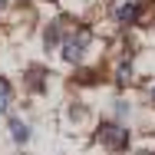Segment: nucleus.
Wrapping results in <instances>:
<instances>
[{
    "mask_svg": "<svg viewBox=\"0 0 155 155\" xmlns=\"http://www.w3.org/2000/svg\"><path fill=\"white\" fill-rule=\"evenodd\" d=\"M10 99H13L10 83H3V79H0V112H7V109H10Z\"/></svg>",
    "mask_w": 155,
    "mask_h": 155,
    "instance_id": "39448f33",
    "label": "nucleus"
},
{
    "mask_svg": "<svg viewBox=\"0 0 155 155\" xmlns=\"http://www.w3.org/2000/svg\"><path fill=\"white\" fill-rule=\"evenodd\" d=\"M0 7H3V0H0Z\"/></svg>",
    "mask_w": 155,
    "mask_h": 155,
    "instance_id": "0eeeda50",
    "label": "nucleus"
},
{
    "mask_svg": "<svg viewBox=\"0 0 155 155\" xmlns=\"http://www.w3.org/2000/svg\"><path fill=\"white\" fill-rule=\"evenodd\" d=\"M145 155H149V152H145Z\"/></svg>",
    "mask_w": 155,
    "mask_h": 155,
    "instance_id": "6e6552de",
    "label": "nucleus"
},
{
    "mask_svg": "<svg viewBox=\"0 0 155 155\" xmlns=\"http://www.w3.org/2000/svg\"><path fill=\"white\" fill-rule=\"evenodd\" d=\"M99 139H102L109 149H125V142H129V132H125L122 125H102V129H99Z\"/></svg>",
    "mask_w": 155,
    "mask_h": 155,
    "instance_id": "7ed1b4c3",
    "label": "nucleus"
},
{
    "mask_svg": "<svg viewBox=\"0 0 155 155\" xmlns=\"http://www.w3.org/2000/svg\"><path fill=\"white\" fill-rule=\"evenodd\" d=\"M152 99H155V89H152Z\"/></svg>",
    "mask_w": 155,
    "mask_h": 155,
    "instance_id": "423d86ee",
    "label": "nucleus"
},
{
    "mask_svg": "<svg viewBox=\"0 0 155 155\" xmlns=\"http://www.w3.org/2000/svg\"><path fill=\"white\" fill-rule=\"evenodd\" d=\"M142 13V3L139 0H112V17L122 23V27H132Z\"/></svg>",
    "mask_w": 155,
    "mask_h": 155,
    "instance_id": "f03ea898",
    "label": "nucleus"
},
{
    "mask_svg": "<svg viewBox=\"0 0 155 155\" xmlns=\"http://www.w3.org/2000/svg\"><path fill=\"white\" fill-rule=\"evenodd\" d=\"M10 132H13L17 142H27L30 139V129H27V122H20V119H10Z\"/></svg>",
    "mask_w": 155,
    "mask_h": 155,
    "instance_id": "20e7f679",
    "label": "nucleus"
},
{
    "mask_svg": "<svg viewBox=\"0 0 155 155\" xmlns=\"http://www.w3.org/2000/svg\"><path fill=\"white\" fill-rule=\"evenodd\" d=\"M86 50H89V33H76V36H66V40H63V46H60L63 60H69V63H79L83 56H86Z\"/></svg>",
    "mask_w": 155,
    "mask_h": 155,
    "instance_id": "f257e3e1",
    "label": "nucleus"
}]
</instances>
